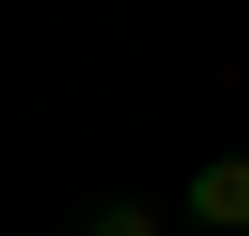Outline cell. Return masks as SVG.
I'll return each instance as SVG.
<instances>
[{"instance_id":"cell-1","label":"cell","mask_w":249,"mask_h":236,"mask_svg":"<svg viewBox=\"0 0 249 236\" xmlns=\"http://www.w3.org/2000/svg\"><path fill=\"white\" fill-rule=\"evenodd\" d=\"M180 222H208V236H249V153H208L194 181H180Z\"/></svg>"},{"instance_id":"cell-2","label":"cell","mask_w":249,"mask_h":236,"mask_svg":"<svg viewBox=\"0 0 249 236\" xmlns=\"http://www.w3.org/2000/svg\"><path fill=\"white\" fill-rule=\"evenodd\" d=\"M83 236H166V209H152V195H97V209H83Z\"/></svg>"}]
</instances>
